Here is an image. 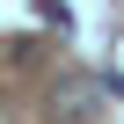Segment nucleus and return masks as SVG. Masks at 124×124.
I'll return each mask as SVG.
<instances>
[{
  "label": "nucleus",
  "instance_id": "nucleus-1",
  "mask_svg": "<svg viewBox=\"0 0 124 124\" xmlns=\"http://www.w3.org/2000/svg\"><path fill=\"white\" fill-rule=\"evenodd\" d=\"M95 102H102L95 73H58V80H51V117H66V124H80V117H95Z\"/></svg>",
  "mask_w": 124,
  "mask_h": 124
}]
</instances>
